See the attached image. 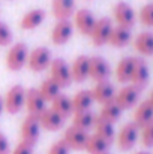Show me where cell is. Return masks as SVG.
Here are the masks:
<instances>
[{"label": "cell", "instance_id": "cell-24", "mask_svg": "<svg viewBox=\"0 0 153 154\" xmlns=\"http://www.w3.org/2000/svg\"><path fill=\"white\" fill-rule=\"evenodd\" d=\"M132 70H134V57H123L119 61L117 67H116V78H117V81L122 82V84L131 82Z\"/></svg>", "mask_w": 153, "mask_h": 154}, {"label": "cell", "instance_id": "cell-27", "mask_svg": "<svg viewBox=\"0 0 153 154\" xmlns=\"http://www.w3.org/2000/svg\"><path fill=\"white\" fill-rule=\"evenodd\" d=\"M72 108L74 112H83V111H89L92 103H93V97H92V91L90 90H80L72 99Z\"/></svg>", "mask_w": 153, "mask_h": 154}, {"label": "cell", "instance_id": "cell-16", "mask_svg": "<svg viewBox=\"0 0 153 154\" xmlns=\"http://www.w3.org/2000/svg\"><path fill=\"white\" fill-rule=\"evenodd\" d=\"M45 100L42 99V96L39 94L38 88H29L26 90V102L24 106L29 111V115H35L39 117V114L45 109Z\"/></svg>", "mask_w": 153, "mask_h": 154}, {"label": "cell", "instance_id": "cell-39", "mask_svg": "<svg viewBox=\"0 0 153 154\" xmlns=\"http://www.w3.org/2000/svg\"><path fill=\"white\" fill-rule=\"evenodd\" d=\"M147 102L152 105V108H153V90H152V93H150V96H149V99H147Z\"/></svg>", "mask_w": 153, "mask_h": 154}, {"label": "cell", "instance_id": "cell-30", "mask_svg": "<svg viewBox=\"0 0 153 154\" xmlns=\"http://www.w3.org/2000/svg\"><path fill=\"white\" fill-rule=\"evenodd\" d=\"M108 150H110V144H107L96 135H89L84 151H87L89 154H108Z\"/></svg>", "mask_w": 153, "mask_h": 154}, {"label": "cell", "instance_id": "cell-33", "mask_svg": "<svg viewBox=\"0 0 153 154\" xmlns=\"http://www.w3.org/2000/svg\"><path fill=\"white\" fill-rule=\"evenodd\" d=\"M140 21L146 27H153V3H147L140 11Z\"/></svg>", "mask_w": 153, "mask_h": 154}, {"label": "cell", "instance_id": "cell-2", "mask_svg": "<svg viewBox=\"0 0 153 154\" xmlns=\"http://www.w3.org/2000/svg\"><path fill=\"white\" fill-rule=\"evenodd\" d=\"M140 138V127L134 123H126L117 133L116 142L119 150L122 151H129L135 147L137 141Z\"/></svg>", "mask_w": 153, "mask_h": 154}, {"label": "cell", "instance_id": "cell-23", "mask_svg": "<svg viewBox=\"0 0 153 154\" xmlns=\"http://www.w3.org/2000/svg\"><path fill=\"white\" fill-rule=\"evenodd\" d=\"M131 30L129 29H125V27H113L111 30V35H110V39H108V44L114 48H123L126 47L129 42H131Z\"/></svg>", "mask_w": 153, "mask_h": 154}, {"label": "cell", "instance_id": "cell-5", "mask_svg": "<svg viewBox=\"0 0 153 154\" xmlns=\"http://www.w3.org/2000/svg\"><path fill=\"white\" fill-rule=\"evenodd\" d=\"M26 102V90L21 85H14L8 90L6 96L3 97L5 111L9 114H18Z\"/></svg>", "mask_w": 153, "mask_h": 154}, {"label": "cell", "instance_id": "cell-37", "mask_svg": "<svg viewBox=\"0 0 153 154\" xmlns=\"http://www.w3.org/2000/svg\"><path fill=\"white\" fill-rule=\"evenodd\" d=\"M0 154H11V145L8 138L0 132Z\"/></svg>", "mask_w": 153, "mask_h": 154}, {"label": "cell", "instance_id": "cell-26", "mask_svg": "<svg viewBox=\"0 0 153 154\" xmlns=\"http://www.w3.org/2000/svg\"><path fill=\"white\" fill-rule=\"evenodd\" d=\"M134 47L141 55H153V33L152 32L140 33L134 41Z\"/></svg>", "mask_w": 153, "mask_h": 154}, {"label": "cell", "instance_id": "cell-36", "mask_svg": "<svg viewBox=\"0 0 153 154\" xmlns=\"http://www.w3.org/2000/svg\"><path fill=\"white\" fill-rule=\"evenodd\" d=\"M11 154H33V145L20 141V144L14 148V151Z\"/></svg>", "mask_w": 153, "mask_h": 154}, {"label": "cell", "instance_id": "cell-38", "mask_svg": "<svg viewBox=\"0 0 153 154\" xmlns=\"http://www.w3.org/2000/svg\"><path fill=\"white\" fill-rule=\"evenodd\" d=\"M3 111H5V105H3V97L0 96V115H2Z\"/></svg>", "mask_w": 153, "mask_h": 154}, {"label": "cell", "instance_id": "cell-4", "mask_svg": "<svg viewBox=\"0 0 153 154\" xmlns=\"http://www.w3.org/2000/svg\"><path fill=\"white\" fill-rule=\"evenodd\" d=\"M51 52L48 48L45 47H38L35 48L32 52H29V57H27V66L32 72H44L50 67L51 64Z\"/></svg>", "mask_w": 153, "mask_h": 154}, {"label": "cell", "instance_id": "cell-28", "mask_svg": "<svg viewBox=\"0 0 153 154\" xmlns=\"http://www.w3.org/2000/svg\"><path fill=\"white\" fill-rule=\"evenodd\" d=\"M95 120L96 115L90 111H83V112H74V118H72V126L81 129V130H89L95 126Z\"/></svg>", "mask_w": 153, "mask_h": 154}, {"label": "cell", "instance_id": "cell-40", "mask_svg": "<svg viewBox=\"0 0 153 154\" xmlns=\"http://www.w3.org/2000/svg\"><path fill=\"white\" fill-rule=\"evenodd\" d=\"M135 154H150V153H147V151H138V153H135Z\"/></svg>", "mask_w": 153, "mask_h": 154}, {"label": "cell", "instance_id": "cell-8", "mask_svg": "<svg viewBox=\"0 0 153 154\" xmlns=\"http://www.w3.org/2000/svg\"><path fill=\"white\" fill-rule=\"evenodd\" d=\"M110 75H111V67L105 58L99 55L89 57V78H92L95 82H102L108 81Z\"/></svg>", "mask_w": 153, "mask_h": 154}, {"label": "cell", "instance_id": "cell-17", "mask_svg": "<svg viewBox=\"0 0 153 154\" xmlns=\"http://www.w3.org/2000/svg\"><path fill=\"white\" fill-rule=\"evenodd\" d=\"M90 91H92L93 102H98V103H101V105L113 102L114 100V96H116V90H114L113 84H110L108 81L96 82V85Z\"/></svg>", "mask_w": 153, "mask_h": 154}, {"label": "cell", "instance_id": "cell-9", "mask_svg": "<svg viewBox=\"0 0 153 154\" xmlns=\"http://www.w3.org/2000/svg\"><path fill=\"white\" fill-rule=\"evenodd\" d=\"M113 14H114V20H116L119 27H125V29H129V30L134 27V24H135V11L126 2H119L114 6Z\"/></svg>", "mask_w": 153, "mask_h": 154}, {"label": "cell", "instance_id": "cell-14", "mask_svg": "<svg viewBox=\"0 0 153 154\" xmlns=\"http://www.w3.org/2000/svg\"><path fill=\"white\" fill-rule=\"evenodd\" d=\"M95 24H96V18L89 9H80L74 14V27H77V30L81 35L90 36Z\"/></svg>", "mask_w": 153, "mask_h": 154}, {"label": "cell", "instance_id": "cell-6", "mask_svg": "<svg viewBox=\"0 0 153 154\" xmlns=\"http://www.w3.org/2000/svg\"><path fill=\"white\" fill-rule=\"evenodd\" d=\"M39 135H41V124H39V120L38 117L35 115H27L20 127V136H21V141L23 142H27L30 145H36L38 139H39Z\"/></svg>", "mask_w": 153, "mask_h": 154}, {"label": "cell", "instance_id": "cell-13", "mask_svg": "<svg viewBox=\"0 0 153 154\" xmlns=\"http://www.w3.org/2000/svg\"><path fill=\"white\" fill-rule=\"evenodd\" d=\"M150 79V70L143 58H134V70L131 76V84L138 90H143Z\"/></svg>", "mask_w": 153, "mask_h": 154}, {"label": "cell", "instance_id": "cell-41", "mask_svg": "<svg viewBox=\"0 0 153 154\" xmlns=\"http://www.w3.org/2000/svg\"><path fill=\"white\" fill-rule=\"evenodd\" d=\"M108 154H110V153H108Z\"/></svg>", "mask_w": 153, "mask_h": 154}, {"label": "cell", "instance_id": "cell-10", "mask_svg": "<svg viewBox=\"0 0 153 154\" xmlns=\"http://www.w3.org/2000/svg\"><path fill=\"white\" fill-rule=\"evenodd\" d=\"M140 91L137 87H134L132 84L131 85H125L123 88L119 90V93H116L114 96V102L116 105L125 111V109H131L134 108L137 103H138V99H140Z\"/></svg>", "mask_w": 153, "mask_h": 154}, {"label": "cell", "instance_id": "cell-20", "mask_svg": "<svg viewBox=\"0 0 153 154\" xmlns=\"http://www.w3.org/2000/svg\"><path fill=\"white\" fill-rule=\"evenodd\" d=\"M47 14L44 9H33V11H29L20 21V27L23 30H33L36 27H39L44 20H45Z\"/></svg>", "mask_w": 153, "mask_h": 154}, {"label": "cell", "instance_id": "cell-32", "mask_svg": "<svg viewBox=\"0 0 153 154\" xmlns=\"http://www.w3.org/2000/svg\"><path fill=\"white\" fill-rule=\"evenodd\" d=\"M140 139L146 148H153V120L140 129Z\"/></svg>", "mask_w": 153, "mask_h": 154}, {"label": "cell", "instance_id": "cell-15", "mask_svg": "<svg viewBox=\"0 0 153 154\" xmlns=\"http://www.w3.org/2000/svg\"><path fill=\"white\" fill-rule=\"evenodd\" d=\"M38 120H39L41 129H45V130H48V132H56V130L62 129V126H63V123H65V118H62V117H60L54 109H51V108H45V109L39 114Z\"/></svg>", "mask_w": 153, "mask_h": 154}, {"label": "cell", "instance_id": "cell-31", "mask_svg": "<svg viewBox=\"0 0 153 154\" xmlns=\"http://www.w3.org/2000/svg\"><path fill=\"white\" fill-rule=\"evenodd\" d=\"M39 90V94L42 96V99L45 102H53L59 94H60V87L51 79V78H47L42 81L41 87L38 88Z\"/></svg>", "mask_w": 153, "mask_h": 154}, {"label": "cell", "instance_id": "cell-21", "mask_svg": "<svg viewBox=\"0 0 153 154\" xmlns=\"http://www.w3.org/2000/svg\"><path fill=\"white\" fill-rule=\"evenodd\" d=\"M153 120V108L152 105L147 102V100H144V102L138 103L137 105V108H135V111H134V124H137L140 129L143 127V126H146L147 123H150Z\"/></svg>", "mask_w": 153, "mask_h": 154}, {"label": "cell", "instance_id": "cell-29", "mask_svg": "<svg viewBox=\"0 0 153 154\" xmlns=\"http://www.w3.org/2000/svg\"><path fill=\"white\" fill-rule=\"evenodd\" d=\"M98 118H101L104 121H108L111 124H114L120 117H122V109L116 105V102H108V103H104L101 108V112L99 115H96Z\"/></svg>", "mask_w": 153, "mask_h": 154}, {"label": "cell", "instance_id": "cell-18", "mask_svg": "<svg viewBox=\"0 0 153 154\" xmlns=\"http://www.w3.org/2000/svg\"><path fill=\"white\" fill-rule=\"evenodd\" d=\"M71 76L74 82H84L89 78V57L80 55L71 66Z\"/></svg>", "mask_w": 153, "mask_h": 154}, {"label": "cell", "instance_id": "cell-7", "mask_svg": "<svg viewBox=\"0 0 153 154\" xmlns=\"http://www.w3.org/2000/svg\"><path fill=\"white\" fill-rule=\"evenodd\" d=\"M113 23L110 18L107 17H102L99 20H96V24L90 33V38H92V44L95 47H104L108 44V39H110V35H111V30H113Z\"/></svg>", "mask_w": 153, "mask_h": 154}, {"label": "cell", "instance_id": "cell-19", "mask_svg": "<svg viewBox=\"0 0 153 154\" xmlns=\"http://www.w3.org/2000/svg\"><path fill=\"white\" fill-rule=\"evenodd\" d=\"M51 9L57 20H71L75 14V0H53Z\"/></svg>", "mask_w": 153, "mask_h": 154}, {"label": "cell", "instance_id": "cell-12", "mask_svg": "<svg viewBox=\"0 0 153 154\" xmlns=\"http://www.w3.org/2000/svg\"><path fill=\"white\" fill-rule=\"evenodd\" d=\"M89 133L86 130H81L75 126H71L65 130L63 135V141L66 142V145L69 147V150H75V151H81L86 147Z\"/></svg>", "mask_w": 153, "mask_h": 154}, {"label": "cell", "instance_id": "cell-34", "mask_svg": "<svg viewBox=\"0 0 153 154\" xmlns=\"http://www.w3.org/2000/svg\"><path fill=\"white\" fill-rule=\"evenodd\" d=\"M12 42V32L5 23H0V47H8Z\"/></svg>", "mask_w": 153, "mask_h": 154}, {"label": "cell", "instance_id": "cell-22", "mask_svg": "<svg viewBox=\"0 0 153 154\" xmlns=\"http://www.w3.org/2000/svg\"><path fill=\"white\" fill-rule=\"evenodd\" d=\"M95 135L99 136L101 139H104L107 144H113L114 139H116V130H114V124L108 123V121H104L101 118L96 117L95 120Z\"/></svg>", "mask_w": 153, "mask_h": 154}, {"label": "cell", "instance_id": "cell-25", "mask_svg": "<svg viewBox=\"0 0 153 154\" xmlns=\"http://www.w3.org/2000/svg\"><path fill=\"white\" fill-rule=\"evenodd\" d=\"M51 109H54L62 118H69L74 114V108H72V100L66 96V94H59L53 102H51Z\"/></svg>", "mask_w": 153, "mask_h": 154}, {"label": "cell", "instance_id": "cell-3", "mask_svg": "<svg viewBox=\"0 0 153 154\" xmlns=\"http://www.w3.org/2000/svg\"><path fill=\"white\" fill-rule=\"evenodd\" d=\"M50 72H51L50 78L60 88H66V87L71 85V82H72L71 67L63 58H56V60L51 61Z\"/></svg>", "mask_w": 153, "mask_h": 154}, {"label": "cell", "instance_id": "cell-1", "mask_svg": "<svg viewBox=\"0 0 153 154\" xmlns=\"http://www.w3.org/2000/svg\"><path fill=\"white\" fill-rule=\"evenodd\" d=\"M27 57H29V51L26 44L23 42L14 44L9 48V51L6 52V67L12 72H18L27 64Z\"/></svg>", "mask_w": 153, "mask_h": 154}, {"label": "cell", "instance_id": "cell-11", "mask_svg": "<svg viewBox=\"0 0 153 154\" xmlns=\"http://www.w3.org/2000/svg\"><path fill=\"white\" fill-rule=\"evenodd\" d=\"M74 33V23L71 20H57L51 32V41L54 45H65L69 42Z\"/></svg>", "mask_w": 153, "mask_h": 154}, {"label": "cell", "instance_id": "cell-35", "mask_svg": "<svg viewBox=\"0 0 153 154\" xmlns=\"http://www.w3.org/2000/svg\"><path fill=\"white\" fill-rule=\"evenodd\" d=\"M69 151L71 150L66 145V142L63 139H60V141H57L51 145V148L48 150V154H69Z\"/></svg>", "mask_w": 153, "mask_h": 154}]
</instances>
